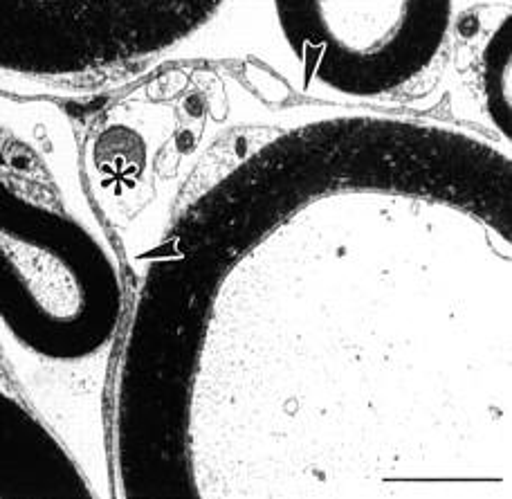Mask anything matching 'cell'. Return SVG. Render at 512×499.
<instances>
[{"mask_svg":"<svg viewBox=\"0 0 512 499\" xmlns=\"http://www.w3.org/2000/svg\"><path fill=\"white\" fill-rule=\"evenodd\" d=\"M308 93L393 104L432 88L445 66L454 0H270Z\"/></svg>","mask_w":512,"mask_h":499,"instance_id":"cell-3","label":"cell"},{"mask_svg":"<svg viewBox=\"0 0 512 499\" xmlns=\"http://www.w3.org/2000/svg\"><path fill=\"white\" fill-rule=\"evenodd\" d=\"M131 286L75 126L52 99L0 93V353L18 383H106Z\"/></svg>","mask_w":512,"mask_h":499,"instance_id":"cell-1","label":"cell"},{"mask_svg":"<svg viewBox=\"0 0 512 499\" xmlns=\"http://www.w3.org/2000/svg\"><path fill=\"white\" fill-rule=\"evenodd\" d=\"M510 14L490 34L486 48L481 52V90L483 104L492 122V129L504 135L510 142V113H512V90H510Z\"/></svg>","mask_w":512,"mask_h":499,"instance_id":"cell-4","label":"cell"},{"mask_svg":"<svg viewBox=\"0 0 512 499\" xmlns=\"http://www.w3.org/2000/svg\"><path fill=\"white\" fill-rule=\"evenodd\" d=\"M234 0H0V93H111L176 59Z\"/></svg>","mask_w":512,"mask_h":499,"instance_id":"cell-2","label":"cell"}]
</instances>
